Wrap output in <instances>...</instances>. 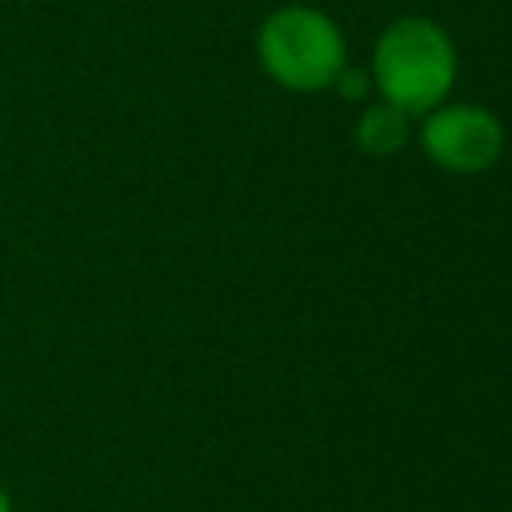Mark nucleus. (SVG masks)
Listing matches in <instances>:
<instances>
[{
  "mask_svg": "<svg viewBox=\"0 0 512 512\" xmlns=\"http://www.w3.org/2000/svg\"><path fill=\"white\" fill-rule=\"evenodd\" d=\"M0 512H12V500H8V492L0 488Z\"/></svg>",
  "mask_w": 512,
  "mask_h": 512,
  "instance_id": "obj_6",
  "label": "nucleus"
},
{
  "mask_svg": "<svg viewBox=\"0 0 512 512\" xmlns=\"http://www.w3.org/2000/svg\"><path fill=\"white\" fill-rule=\"evenodd\" d=\"M416 136H420L424 156L436 168L456 172V176L488 172L504 152L500 116L480 104H460V100H444L432 112H424Z\"/></svg>",
  "mask_w": 512,
  "mask_h": 512,
  "instance_id": "obj_3",
  "label": "nucleus"
},
{
  "mask_svg": "<svg viewBox=\"0 0 512 512\" xmlns=\"http://www.w3.org/2000/svg\"><path fill=\"white\" fill-rule=\"evenodd\" d=\"M408 140H412V116L404 108H396V104H388L380 96L372 104H364V112L356 120V144H360V152L384 160V156H396Z\"/></svg>",
  "mask_w": 512,
  "mask_h": 512,
  "instance_id": "obj_4",
  "label": "nucleus"
},
{
  "mask_svg": "<svg viewBox=\"0 0 512 512\" xmlns=\"http://www.w3.org/2000/svg\"><path fill=\"white\" fill-rule=\"evenodd\" d=\"M264 76L288 92H324L348 64L340 24L312 4H280L256 28Z\"/></svg>",
  "mask_w": 512,
  "mask_h": 512,
  "instance_id": "obj_2",
  "label": "nucleus"
},
{
  "mask_svg": "<svg viewBox=\"0 0 512 512\" xmlns=\"http://www.w3.org/2000/svg\"><path fill=\"white\" fill-rule=\"evenodd\" d=\"M332 88H336L344 100H364V96L376 92V88H372V72H368V64H364V68H360V64H344L340 76L332 80Z\"/></svg>",
  "mask_w": 512,
  "mask_h": 512,
  "instance_id": "obj_5",
  "label": "nucleus"
},
{
  "mask_svg": "<svg viewBox=\"0 0 512 512\" xmlns=\"http://www.w3.org/2000/svg\"><path fill=\"white\" fill-rule=\"evenodd\" d=\"M456 64V44L444 24L428 16H400L376 36L368 72L380 100L404 108L408 116H424L448 100Z\"/></svg>",
  "mask_w": 512,
  "mask_h": 512,
  "instance_id": "obj_1",
  "label": "nucleus"
}]
</instances>
